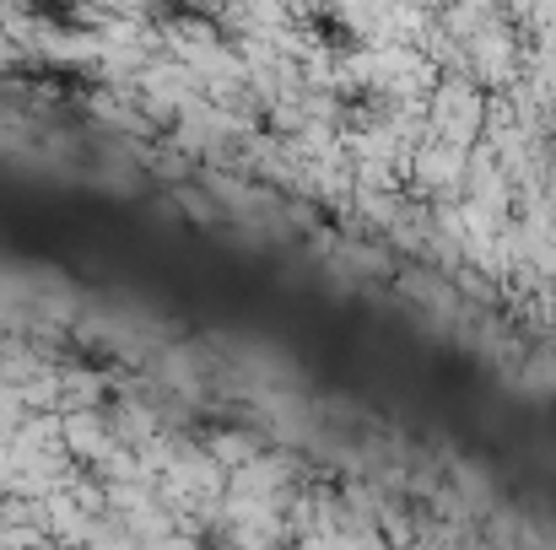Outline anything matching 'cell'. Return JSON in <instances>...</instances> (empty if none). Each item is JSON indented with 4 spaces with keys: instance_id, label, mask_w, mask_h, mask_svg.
Segmentation results:
<instances>
[{
    "instance_id": "obj_1",
    "label": "cell",
    "mask_w": 556,
    "mask_h": 550,
    "mask_svg": "<svg viewBox=\"0 0 556 550\" xmlns=\"http://www.w3.org/2000/svg\"><path fill=\"white\" fill-rule=\"evenodd\" d=\"M27 11H33L38 22H49L54 33H71V27L81 22V0H27Z\"/></svg>"
}]
</instances>
